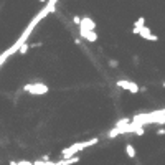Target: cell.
Masks as SVG:
<instances>
[{
	"instance_id": "277c9868",
	"label": "cell",
	"mask_w": 165,
	"mask_h": 165,
	"mask_svg": "<svg viewBox=\"0 0 165 165\" xmlns=\"http://www.w3.org/2000/svg\"><path fill=\"white\" fill-rule=\"evenodd\" d=\"M79 37L84 38L88 41H91V43H94V41H98V35L96 32H91V30H84V28L79 27Z\"/></svg>"
},
{
	"instance_id": "30bf717a",
	"label": "cell",
	"mask_w": 165,
	"mask_h": 165,
	"mask_svg": "<svg viewBox=\"0 0 165 165\" xmlns=\"http://www.w3.org/2000/svg\"><path fill=\"white\" fill-rule=\"evenodd\" d=\"M28 50H30V45H28V43H25V45H22V48L18 50V53H20V55H27V53H28Z\"/></svg>"
},
{
	"instance_id": "7a4b0ae2",
	"label": "cell",
	"mask_w": 165,
	"mask_h": 165,
	"mask_svg": "<svg viewBox=\"0 0 165 165\" xmlns=\"http://www.w3.org/2000/svg\"><path fill=\"white\" fill-rule=\"evenodd\" d=\"M23 91L28 94H46L50 91V88L43 82H30V84L23 86Z\"/></svg>"
},
{
	"instance_id": "6da1fadb",
	"label": "cell",
	"mask_w": 165,
	"mask_h": 165,
	"mask_svg": "<svg viewBox=\"0 0 165 165\" xmlns=\"http://www.w3.org/2000/svg\"><path fill=\"white\" fill-rule=\"evenodd\" d=\"M98 142H99L98 137L89 139V140H84V142H76V144H73V145H69L68 149H63L61 155H63V158H73V157H76V154H78V152L84 150V149H88V147H91V145H96Z\"/></svg>"
},
{
	"instance_id": "5b68a950",
	"label": "cell",
	"mask_w": 165,
	"mask_h": 165,
	"mask_svg": "<svg viewBox=\"0 0 165 165\" xmlns=\"http://www.w3.org/2000/svg\"><path fill=\"white\" fill-rule=\"evenodd\" d=\"M139 35H140V37H142L144 40H147V41H158V37L150 32V28H149V27L140 28V33H139Z\"/></svg>"
},
{
	"instance_id": "8fae6325",
	"label": "cell",
	"mask_w": 165,
	"mask_h": 165,
	"mask_svg": "<svg viewBox=\"0 0 165 165\" xmlns=\"http://www.w3.org/2000/svg\"><path fill=\"white\" fill-rule=\"evenodd\" d=\"M73 22L76 23V25H81V22H82V18H79V17H78V15H74V17H73Z\"/></svg>"
},
{
	"instance_id": "5bb4252c",
	"label": "cell",
	"mask_w": 165,
	"mask_h": 165,
	"mask_svg": "<svg viewBox=\"0 0 165 165\" xmlns=\"http://www.w3.org/2000/svg\"><path fill=\"white\" fill-rule=\"evenodd\" d=\"M38 46H41V43H33V45H32V48H38Z\"/></svg>"
},
{
	"instance_id": "7c38bea8",
	"label": "cell",
	"mask_w": 165,
	"mask_h": 165,
	"mask_svg": "<svg viewBox=\"0 0 165 165\" xmlns=\"http://www.w3.org/2000/svg\"><path fill=\"white\" fill-rule=\"evenodd\" d=\"M155 132H157V135H165V129H163V127H160V129H157Z\"/></svg>"
},
{
	"instance_id": "8992f818",
	"label": "cell",
	"mask_w": 165,
	"mask_h": 165,
	"mask_svg": "<svg viewBox=\"0 0 165 165\" xmlns=\"http://www.w3.org/2000/svg\"><path fill=\"white\" fill-rule=\"evenodd\" d=\"M81 28H84V30H91L94 32V28H96V22L91 20L89 17H82V22H81Z\"/></svg>"
},
{
	"instance_id": "9c48e42d",
	"label": "cell",
	"mask_w": 165,
	"mask_h": 165,
	"mask_svg": "<svg viewBox=\"0 0 165 165\" xmlns=\"http://www.w3.org/2000/svg\"><path fill=\"white\" fill-rule=\"evenodd\" d=\"M126 154H127L129 158H135V149H134L132 144H127L126 145Z\"/></svg>"
},
{
	"instance_id": "ba28073f",
	"label": "cell",
	"mask_w": 165,
	"mask_h": 165,
	"mask_svg": "<svg viewBox=\"0 0 165 165\" xmlns=\"http://www.w3.org/2000/svg\"><path fill=\"white\" fill-rule=\"evenodd\" d=\"M76 162H79V157H73V158H61L58 160V165H73Z\"/></svg>"
},
{
	"instance_id": "4fadbf2b",
	"label": "cell",
	"mask_w": 165,
	"mask_h": 165,
	"mask_svg": "<svg viewBox=\"0 0 165 165\" xmlns=\"http://www.w3.org/2000/svg\"><path fill=\"white\" fill-rule=\"evenodd\" d=\"M109 64H111V66H112V68H116V66H117V61H114V60H111V61H109Z\"/></svg>"
},
{
	"instance_id": "9a60e30c",
	"label": "cell",
	"mask_w": 165,
	"mask_h": 165,
	"mask_svg": "<svg viewBox=\"0 0 165 165\" xmlns=\"http://www.w3.org/2000/svg\"><path fill=\"white\" fill-rule=\"evenodd\" d=\"M46 2H48V0H40V3H46Z\"/></svg>"
},
{
	"instance_id": "52a82bcc",
	"label": "cell",
	"mask_w": 165,
	"mask_h": 165,
	"mask_svg": "<svg viewBox=\"0 0 165 165\" xmlns=\"http://www.w3.org/2000/svg\"><path fill=\"white\" fill-rule=\"evenodd\" d=\"M144 27H145V18H144V17H139V18L135 20V23H134L132 33L134 35H139L140 33V28H144Z\"/></svg>"
},
{
	"instance_id": "2e32d148",
	"label": "cell",
	"mask_w": 165,
	"mask_h": 165,
	"mask_svg": "<svg viewBox=\"0 0 165 165\" xmlns=\"http://www.w3.org/2000/svg\"><path fill=\"white\" fill-rule=\"evenodd\" d=\"M163 88H165V81H163Z\"/></svg>"
},
{
	"instance_id": "3957f363",
	"label": "cell",
	"mask_w": 165,
	"mask_h": 165,
	"mask_svg": "<svg viewBox=\"0 0 165 165\" xmlns=\"http://www.w3.org/2000/svg\"><path fill=\"white\" fill-rule=\"evenodd\" d=\"M117 86L122 88V89H127L129 92H132V94H137L140 91V88L137 86V82H132V81H127V79H119V81H117Z\"/></svg>"
}]
</instances>
